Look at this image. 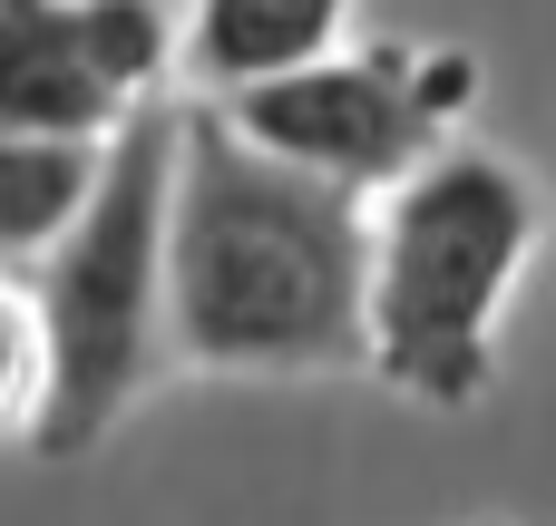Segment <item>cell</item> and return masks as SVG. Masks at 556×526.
Returning <instances> with one entry per match:
<instances>
[{
  "label": "cell",
  "mask_w": 556,
  "mask_h": 526,
  "mask_svg": "<svg viewBox=\"0 0 556 526\" xmlns=\"http://www.w3.org/2000/svg\"><path fill=\"white\" fill-rule=\"evenodd\" d=\"M371 195H342L254 137L215 98H176L166 195V351L225 381H313L371 361Z\"/></svg>",
  "instance_id": "1"
},
{
  "label": "cell",
  "mask_w": 556,
  "mask_h": 526,
  "mask_svg": "<svg viewBox=\"0 0 556 526\" xmlns=\"http://www.w3.org/2000/svg\"><path fill=\"white\" fill-rule=\"evenodd\" d=\"M538 185L498 146L459 137L430 166H410L391 195H371V361L420 410H479L498 381L508 303L538 264Z\"/></svg>",
  "instance_id": "2"
},
{
  "label": "cell",
  "mask_w": 556,
  "mask_h": 526,
  "mask_svg": "<svg viewBox=\"0 0 556 526\" xmlns=\"http://www.w3.org/2000/svg\"><path fill=\"white\" fill-rule=\"evenodd\" d=\"M166 195H176V98L137 107L108 137L78 224L29 264L39 332H49V410L29 439L39 459H88L176 361L166 351Z\"/></svg>",
  "instance_id": "3"
},
{
  "label": "cell",
  "mask_w": 556,
  "mask_h": 526,
  "mask_svg": "<svg viewBox=\"0 0 556 526\" xmlns=\"http://www.w3.org/2000/svg\"><path fill=\"white\" fill-rule=\"evenodd\" d=\"M215 107L264 156H283V166H303L342 195H391L410 166L459 146V127L479 107V59L469 49H420V39H362V49H332V59L293 68V78L215 98Z\"/></svg>",
  "instance_id": "4"
},
{
  "label": "cell",
  "mask_w": 556,
  "mask_h": 526,
  "mask_svg": "<svg viewBox=\"0 0 556 526\" xmlns=\"http://www.w3.org/2000/svg\"><path fill=\"white\" fill-rule=\"evenodd\" d=\"M176 29L156 0H0V127L108 146L166 98Z\"/></svg>",
  "instance_id": "5"
},
{
  "label": "cell",
  "mask_w": 556,
  "mask_h": 526,
  "mask_svg": "<svg viewBox=\"0 0 556 526\" xmlns=\"http://www.w3.org/2000/svg\"><path fill=\"white\" fill-rule=\"evenodd\" d=\"M342 29H352V0H195L176 29V78L195 98H244L264 78L332 59Z\"/></svg>",
  "instance_id": "6"
},
{
  "label": "cell",
  "mask_w": 556,
  "mask_h": 526,
  "mask_svg": "<svg viewBox=\"0 0 556 526\" xmlns=\"http://www.w3.org/2000/svg\"><path fill=\"white\" fill-rule=\"evenodd\" d=\"M98 156H108V146H68V137H20V127H0V273L39 264V254L78 224V205H88V185H98Z\"/></svg>",
  "instance_id": "7"
},
{
  "label": "cell",
  "mask_w": 556,
  "mask_h": 526,
  "mask_svg": "<svg viewBox=\"0 0 556 526\" xmlns=\"http://www.w3.org/2000/svg\"><path fill=\"white\" fill-rule=\"evenodd\" d=\"M49 410V332H39V293L20 273H0V439H39Z\"/></svg>",
  "instance_id": "8"
}]
</instances>
